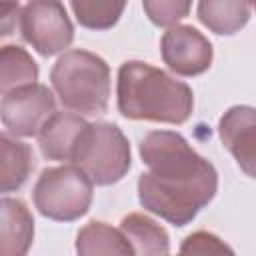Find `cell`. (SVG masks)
Returning <instances> with one entry per match:
<instances>
[{"instance_id":"obj_1","label":"cell","mask_w":256,"mask_h":256,"mask_svg":"<svg viewBox=\"0 0 256 256\" xmlns=\"http://www.w3.org/2000/svg\"><path fill=\"white\" fill-rule=\"evenodd\" d=\"M140 156L150 168L138 178L140 204L170 224L192 222L214 198L218 188L214 166L178 132H148L140 142Z\"/></svg>"},{"instance_id":"obj_2","label":"cell","mask_w":256,"mask_h":256,"mask_svg":"<svg viewBox=\"0 0 256 256\" xmlns=\"http://www.w3.org/2000/svg\"><path fill=\"white\" fill-rule=\"evenodd\" d=\"M116 94L118 110L132 120L182 124L194 106L192 90L184 82L140 60L120 66Z\"/></svg>"},{"instance_id":"obj_3","label":"cell","mask_w":256,"mask_h":256,"mask_svg":"<svg viewBox=\"0 0 256 256\" xmlns=\"http://www.w3.org/2000/svg\"><path fill=\"white\" fill-rule=\"evenodd\" d=\"M50 80L64 108L80 114L106 112L110 68L100 56L88 50H68L54 64Z\"/></svg>"},{"instance_id":"obj_4","label":"cell","mask_w":256,"mask_h":256,"mask_svg":"<svg viewBox=\"0 0 256 256\" xmlns=\"http://www.w3.org/2000/svg\"><path fill=\"white\" fill-rule=\"evenodd\" d=\"M72 162L92 184L108 186L130 170V144L116 124L94 122L82 132Z\"/></svg>"},{"instance_id":"obj_5","label":"cell","mask_w":256,"mask_h":256,"mask_svg":"<svg viewBox=\"0 0 256 256\" xmlns=\"http://www.w3.org/2000/svg\"><path fill=\"white\" fill-rule=\"evenodd\" d=\"M92 202V180L78 166L46 168L34 186V206L46 218L72 222Z\"/></svg>"},{"instance_id":"obj_6","label":"cell","mask_w":256,"mask_h":256,"mask_svg":"<svg viewBox=\"0 0 256 256\" xmlns=\"http://www.w3.org/2000/svg\"><path fill=\"white\" fill-rule=\"evenodd\" d=\"M20 32L42 56L62 52L74 38V28L66 16L64 4L52 0L28 2L20 12Z\"/></svg>"},{"instance_id":"obj_7","label":"cell","mask_w":256,"mask_h":256,"mask_svg":"<svg viewBox=\"0 0 256 256\" xmlns=\"http://www.w3.org/2000/svg\"><path fill=\"white\" fill-rule=\"evenodd\" d=\"M2 124L14 136H38L56 114L52 92L44 84H28L2 96Z\"/></svg>"},{"instance_id":"obj_8","label":"cell","mask_w":256,"mask_h":256,"mask_svg":"<svg viewBox=\"0 0 256 256\" xmlns=\"http://www.w3.org/2000/svg\"><path fill=\"white\" fill-rule=\"evenodd\" d=\"M160 52L168 68L180 76H196L212 64V44L192 26H172L160 40Z\"/></svg>"},{"instance_id":"obj_9","label":"cell","mask_w":256,"mask_h":256,"mask_svg":"<svg viewBox=\"0 0 256 256\" xmlns=\"http://www.w3.org/2000/svg\"><path fill=\"white\" fill-rule=\"evenodd\" d=\"M218 132L238 166L256 178V108L232 106L220 118Z\"/></svg>"},{"instance_id":"obj_10","label":"cell","mask_w":256,"mask_h":256,"mask_svg":"<svg viewBox=\"0 0 256 256\" xmlns=\"http://www.w3.org/2000/svg\"><path fill=\"white\" fill-rule=\"evenodd\" d=\"M88 122L70 112H56L40 130L38 144L48 160H72L74 150Z\"/></svg>"},{"instance_id":"obj_11","label":"cell","mask_w":256,"mask_h":256,"mask_svg":"<svg viewBox=\"0 0 256 256\" xmlns=\"http://www.w3.org/2000/svg\"><path fill=\"white\" fill-rule=\"evenodd\" d=\"M0 256H26L34 238V220L22 200L2 198Z\"/></svg>"},{"instance_id":"obj_12","label":"cell","mask_w":256,"mask_h":256,"mask_svg":"<svg viewBox=\"0 0 256 256\" xmlns=\"http://www.w3.org/2000/svg\"><path fill=\"white\" fill-rule=\"evenodd\" d=\"M78 256H134L132 244L122 230L104 222H90L76 236Z\"/></svg>"},{"instance_id":"obj_13","label":"cell","mask_w":256,"mask_h":256,"mask_svg":"<svg viewBox=\"0 0 256 256\" xmlns=\"http://www.w3.org/2000/svg\"><path fill=\"white\" fill-rule=\"evenodd\" d=\"M120 230L132 244L134 256H168L170 238L152 218L144 214H128L122 218Z\"/></svg>"},{"instance_id":"obj_14","label":"cell","mask_w":256,"mask_h":256,"mask_svg":"<svg viewBox=\"0 0 256 256\" xmlns=\"http://www.w3.org/2000/svg\"><path fill=\"white\" fill-rule=\"evenodd\" d=\"M0 188L2 192L18 190L32 170V150L28 144L12 140L8 134L0 138Z\"/></svg>"},{"instance_id":"obj_15","label":"cell","mask_w":256,"mask_h":256,"mask_svg":"<svg viewBox=\"0 0 256 256\" xmlns=\"http://www.w3.org/2000/svg\"><path fill=\"white\" fill-rule=\"evenodd\" d=\"M250 10L252 6L246 2L204 0L198 4V18L216 34H234L248 22Z\"/></svg>"},{"instance_id":"obj_16","label":"cell","mask_w":256,"mask_h":256,"mask_svg":"<svg viewBox=\"0 0 256 256\" xmlns=\"http://www.w3.org/2000/svg\"><path fill=\"white\" fill-rule=\"evenodd\" d=\"M38 66L32 56L20 46H2L0 52V90L2 94L36 84Z\"/></svg>"},{"instance_id":"obj_17","label":"cell","mask_w":256,"mask_h":256,"mask_svg":"<svg viewBox=\"0 0 256 256\" xmlns=\"http://www.w3.org/2000/svg\"><path fill=\"white\" fill-rule=\"evenodd\" d=\"M70 8L76 14V20L92 30H106L114 26L124 12V2H102V0H74Z\"/></svg>"},{"instance_id":"obj_18","label":"cell","mask_w":256,"mask_h":256,"mask_svg":"<svg viewBox=\"0 0 256 256\" xmlns=\"http://www.w3.org/2000/svg\"><path fill=\"white\" fill-rule=\"evenodd\" d=\"M178 256H236V254L216 234L198 230L184 238Z\"/></svg>"},{"instance_id":"obj_19","label":"cell","mask_w":256,"mask_h":256,"mask_svg":"<svg viewBox=\"0 0 256 256\" xmlns=\"http://www.w3.org/2000/svg\"><path fill=\"white\" fill-rule=\"evenodd\" d=\"M142 8L146 10L148 18L154 24H158V26H170L172 28L178 20H182L190 12L192 4L190 2H178V0H156V2L146 0L142 4Z\"/></svg>"},{"instance_id":"obj_20","label":"cell","mask_w":256,"mask_h":256,"mask_svg":"<svg viewBox=\"0 0 256 256\" xmlns=\"http://www.w3.org/2000/svg\"><path fill=\"white\" fill-rule=\"evenodd\" d=\"M18 12H22L18 4H0V34L2 36L12 34L14 22H16V18H20V16H16Z\"/></svg>"},{"instance_id":"obj_21","label":"cell","mask_w":256,"mask_h":256,"mask_svg":"<svg viewBox=\"0 0 256 256\" xmlns=\"http://www.w3.org/2000/svg\"><path fill=\"white\" fill-rule=\"evenodd\" d=\"M254 10H256V4H254Z\"/></svg>"}]
</instances>
